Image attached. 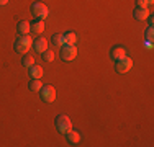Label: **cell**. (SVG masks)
<instances>
[{
  "label": "cell",
  "instance_id": "cell-20",
  "mask_svg": "<svg viewBox=\"0 0 154 147\" xmlns=\"http://www.w3.org/2000/svg\"><path fill=\"white\" fill-rule=\"evenodd\" d=\"M136 5H138V8H146L148 7V0H136Z\"/></svg>",
  "mask_w": 154,
  "mask_h": 147
},
{
  "label": "cell",
  "instance_id": "cell-9",
  "mask_svg": "<svg viewBox=\"0 0 154 147\" xmlns=\"http://www.w3.org/2000/svg\"><path fill=\"white\" fill-rule=\"evenodd\" d=\"M30 31H31V28H30V21L21 20L20 23L17 25V33H18L20 36H26Z\"/></svg>",
  "mask_w": 154,
  "mask_h": 147
},
{
  "label": "cell",
  "instance_id": "cell-4",
  "mask_svg": "<svg viewBox=\"0 0 154 147\" xmlns=\"http://www.w3.org/2000/svg\"><path fill=\"white\" fill-rule=\"evenodd\" d=\"M38 93H39V97L43 98V101H46V103H53L56 100V88L53 85H43Z\"/></svg>",
  "mask_w": 154,
  "mask_h": 147
},
{
  "label": "cell",
  "instance_id": "cell-17",
  "mask_svg": "<svg viewBox=\"0 0 154 147\" xmlns=\"http://www.w3.org/2000/svg\"><path fill=\"white\" fill-rule=\"evenodd\" d=\"M21 64H23L25 67H31V65L35 64V57L30 56V54H23V57H21Z\"/></svg>",
  "mask_w": 154,
  "mask_h": 147
},
{
  "label": "cell",
  "instance_id": "cell-19",
  "mask_svg": "<svg viewBox=\"0 0 154 147\" xmlns=\"http://www.w3.org/2000/svg\"><path fill=\"white\" fill-rule=\"evenodd\" d=\"M152 34H154L152 26H149V28H148V31H146V41H152Z\"/></svg>",
  "mask_w": 154,
  "mask_h": 147
},
{
  "label": "cell",
  "instance_id": "cell-5",
  "mask_svg": "<svg viewBox=\"0 0 154 147\" xmlns=\"http://www.w3.org/2000/svg\"><path fill=\"white\" fill-rule=\"evenodd\" d=\"M56 129L61 132V134H66L69 129H72V123L69 119V116L66 115H59L56 118Z\"/></svg>",
  "mask_w": 154,
  "mask_h": 147
},
{
  "label": "cell",
  "instance_id": "cell-8",
  "mask_svg": "<svg viewBox=\"0 0 154 147\" xmlns=\"http://www.w3.org/2000/svg\"><path fill=\"white\" fill-rule=\"evenodd\" d=\"M126 56V49H125L123 46H113L112 51H110V57L113 59V61H118V59H122Z\"/></svg>",
  "mask_w": 154,
  "mask_h": 147
},
{
  "label": "cell",
  "instance_id": "cell-15",
  "mask_svg": "<svg viewBox=\"0 0 154 147\" xmlns=\"http://www.w3.org/2000/svg\"><path fill=\"white\" fill-rule=\"evenodd\" d=\"M51 41H53V46L56 47H61L62 44H64V34H61V33H56V34H53V38H51Z\"/></svg>",
  "mask_w": 154,
  "mask_h": 147
},
{
  "label": "cell",
  "instance_id": "cell-16",
  "mask_svg": "<svg viewBox=\"0 0 154 147\" xmlns=\"http://www.w3.org/2000/svg\"><path fill=\"white\" fill-rule=\"evenodd\" d=\"M64 41L67 44H75L77 43V34L74 31H66L64 33Z\"/></svg>",
  "mask_w": 154,
  "mask_h": 147
},
{
  "label": "cell",
  "instance_id": "cell-12",
  "mask_svg": "<svg viewBox=\"0 0 154 147\" xmlns=\"http://www.w3.org/2000/svg\"><path fill=\"white\" fill-rule=\"evenodd\" d=\"M133 16L136 18L138 21H144L146 18L149 16V10L148 8H138V7H136V10L133 12Z\"/></svg>",
  "mask_w": 154,
  "mask_h": 147
},
{
  "label": "cell",
  "instance_id": "cell-2",
  "mask_svg": "<svg viewBox=\"0 0 154 147\" xmlns=\"http://www.w3.org/2000/svg\"><path fill=\"white\" fill-rule=\"evenodd\" d=\"M31 13L35 18H39V20H45V18L49 15V10H48L46 3L43 2H33L31 5Z\"/></svg>",
  "mask_w": 154,
  "mask_h": 147
},
{
  "label": "cell",
  "instance_id": "cell-13",
  "mask_svg": "<svg viewBox=\"0 0 154 147\" xmlns=\"http://www.w3.org/2000/svg\"><path fill=\"white\" fill-rule=\"evenodd\" d=\"M28 74H30L31 79H41V77H43V69L39 67V65L33 64L31 67H28Z\"/></svg>",
  "mask_w": 154,
  "mask_h": 147
},
{
  "label": "cell",
  "instance_id": "cell-21",
  "mask_svg": "<svg viewBox=\"0 0 154 147\" xmlns=\"http://www.w3.org/2000/svg\"><path fill=\"white\" fill-rule=\"evenodd\" d=\"M144 44H146L148 47H152V43H151V41H144Z\"/></svg>",
  "mask_w": 154,
  "mask_h": 147
},
{
  "label": "cell",
  "instance_id": "cell-6",
  "mask_svg": "<svg viewBox=\"0 0 154 147\" xmlns=\"http://www.w3.org/2000/svg\"><path fill=\"white\" fill-rule=\"evenodd\" d=\"M116 62V65H115V69H116V72H120V74H125V72H128L131 67H133V61H131L128 56H125L122 59H118V61H115Z\"/></svg>",
  "mask_w": 154,
  "mask_h": 147
},
{
  "label": "cell",
  "instance_id": "cell-10",
  "mask_svg": "<svg viewBox=\"0 0 154 147\" xmlns=\"http://www.w3.org/2000/svg\"><path fill=\"white\" fill-rule=\"evenodd\" d=\"M33 47H35L36 52H45V51L48 49V41L45 38H38L33 41Z\"/></svg>",
  "mask_w": 154,
  "mask_h": 147
},
{
  "label": "cell",
  "instance_id": "cell-22",
  "mask_svg": "<svg viewBox=\"0 0 154 147\" xmlns=\"http://www.w3.org/2000/svg\"><path fill=\"white\" fill-rule=\"evenodd\" d=\"M7 2H8V0H0V7H2V5H7Z\"/></svg>",
  "mask_w": 154,
  "mask_h": 147
},
{
  "label": "cell",
  "instance_id": "cell-3",
  "mask_svg": "<svg viewBox=\"0 0 154 147\" xmlns=\"http://www.w3.org/2000/svg\"><path fill=\"white\" fill-rule=\"evenodd\" d=\"M77 56V49H75V44H67L64 43L61 46V59L62 61H72Z\"/></svg>",
  "mask_w": 154,
  "mask_h": 147
},
{
  "label": "cell",
  "instance_id": "cell-11",
  "mask_svg": "<svg viewBox=\"0 0 154 147\" xmlns=\"http://www.w3.org/2000/svg\"><path fill=\"white\" fill-rule=\"evenodd\" d=\"M66 139H67L69 144H79V141H80V134H79L77 131L69 129L67 132H66Z\"/></svg>",
  "mask_w": 154,
  "mask_h": 147
},
{
  "label": "cell",
  "instance_id": "cell-7",
  "mask_svg": "<svg viewBox=\"0 0 154 147\" xmlns=\"http://www.w3.org/2000/svg\"><path fill=\"white\" fill-rule=\"evenodd\" d=\"M30 28H31V33H35V34H41L43 31H45V20H39V18H36L35 21H31L30 23Z\"/></svg>",
  "mask_w": 154,
  "mask_h": 147
},
{
  "label": "cell",
  "instance_id": "cell-18",
  "mask_svg": "<svg viewBox=\"0 0 154 147\" xmlns=\"http://www.w3.org/2000/svg\"><path fill=\"white\" fill-rule=\"evenodd\" d=\"M41 56H43V61L45 62H53L54 61V52L53 51H45V52H41Z\"/></svg>",
  "mask_w": 154,
  "mask_h": 147
},
{
  "label": "cell",
  "instance_id": "cell-23",
  "mask_svg": "<svg viewBox=\"0 0 154 147\" xmlns=\"http://www.w3.org/2000/svg\"><path fill=\"white\" fill-rule=\"evenodd\" d=\"M151 2H152V0H148V3H151Z\"/></svg>",
  "mask_w": 154,
  "mask_h": 147
},
{
  "label": "cell",
  "instance_id": "cell-14",
  "mask_svg": "<svg viewBox=\"0 0 154 147\" xmlns=\"http://www.w3.org/2000/svg\"><path fill=\"white\" fill-rule=\"evenodd\" d=\"M43 87L41 83V79H31L30 82H28V88H30L31 92H39Z\"/></svg>",
  "mask_w": 154,
  "mask_h": 147
},
{
  "label": "cell",
  "instance_id": "cell-1",
  "mask_svg": "<svg viewBox=\"0 0 154 147\" xmlns=\"http://www.w3.org/2000/svg\"><path fill=\"white\" fill-rule=\"evenodd\" d=\"M33 46V39L30 38V36H20V38L15 41V44H13V47H15L17 52H21V54H26L28 49Z\"/></svg>",
  "mask_w": 154,
  "mask_h": 147
}]
</instances>
